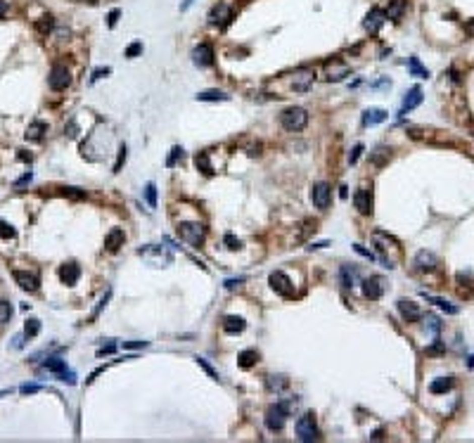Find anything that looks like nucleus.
<instances>
[{
  "mask_svg": "<svg viewBox=\"0 0 474 443\" xmlns=\"http://www.w3.org/2000/svg\"><path fill=\"white\" fill-rule=\"evenodd\" d=\"M280 124H282L285 131L299 133V131L306 128V124H308V112H306L303 107H287L280 114Z\"/></svg>",
  "mask_w": 474,
  "mask_h": 443,
  "instance_id": "obj_1",
  "label": "nucleus"
},
{
  "mask_svg": "<svg viewBox=\"0 0 474 443\" xmlns=\"http://www.w3.org/2000/svg\"><path fill=\"white\" fill-rule=\"evenodd\" d=\"M138 256L145 258L152 268H164V265H171L173 263V254L169 249L164 247H156V244H147V247H140L138 249Z\"/></svg>",
  "mask_w": 474,
  "mask_h": 443,
  "instance_id": "obj_2",
  "label": "nucleus"
},
{
  "mask_svg": "<svg viewBox=\"0 0 474 443\" xmlns=\"http://www.w3.org/2000/svg\"><path fill=\"white\" fill-rule=\"evenodd\" d=\"M40 372L55 374V379L64 381V384H71V386L76 384V374L67 367V363H64L62 358H47L45 363H43V370H40Z\"/></svg>",
  "mask_w": 474,
  "mask_h": 443,
  "instance_id": "obj_3",
  "label": "nucleus"
},
{
  "mask_svg": "<svg viewBox=\"0 0 474 443\" xmlns=\"http://www.w3.org/2000/svg\"><path fill=\"white\" fill-rule=\"evenodd\" d=\"M294 429H296V438H299V441H303V443H311V441H318V438H320L318 424H315V417H313L311 412L301 415V417L296 420Z\"/></svg>",
  "mask_w": 474,
  "mask_h": 443,
  "instance_id": "obj_4",
  "label": "nucleus"
},
{
  "mask_svg": "<svg viewBox=\"0 0 474 443\" xmlns=\"http://www.w3.org/2000/svg\"><path fill=\"white\" fill-rule=\"evenodd\" d=\"M178 237L183 242H187L190 247H202L204 237H206V228H204L202 223H180Z\"/></svg>",
  "mask_w": 474,
  "mask_h": 443,
  "instance_id": "obj_5",
  "label": "nucleus"
},
{
  "mask_svg": "<svg viewBox=\"0 0 474 443\" xmlns=\"http://www.w3.org/2000/svg\"><path fill=\"white\" fill-rule=\"evenodd\" d=\"M289 408H292V403H275V405H271V408H268V412H266V427L271 429V431H282L285 422H287Z\"/></svg>",
  "mask_w": 474,
  "mask_h": 443,
  "instance_id": "obj_6",
  "label": "nucleus"
},
{
  "mask_svg": "<svg viewBox=\"0 0 474 443\" xmlns=\"http://www.w3.org/2000/svg\"><path fill=\"white\" fill-rule=\"evenodd\" d=\"M69 83H71L69 69L64 64H52L50 76H47V86L52 88V90H64V88H69Z\"/></svg>",
  "mask_w": 474,
  "mask_h": 443,
  "instance_id": "obj_7",
  "label": "nucleus"
},
{
  "mask_svg": "<svg viewBox=\"0 0 474 443\" xmlns=\"http://www.w3.org/2000/svg\"><path fill=\"white\" fill-rule=\"evenodd\" d=\"M268 282H271V287L278 292L280 296H292L294 294V285H292V280H289V275H285L282 270H273L271 278H268Z\"/></svg>",
  "mask_w": 474,
  "mask_h": 443,
  "instance_id": "obj_8",
  "label": "nucleus"
},
{
  "mask_svg": "<svg viewBox=\"0 0 474 443\" xmlns=\"http://www.w3.org/2000/svg\"><path fill=\"white\" fill-rule=\"evenodd\" d=\"M313 81H315V71L313 69H299L292 74V88H294V93H306V90H311Z\"/></svg>",
  "mask_w": 474,
  "mask_h": 443,
  "instance_id": "obj_9",
  "label": "nucleus"
},
{
  "mask_svg": "<svg viewBox=\"0 0 474 443\" xmlns=\"http://www.w3.org/2000/svg\"><path fill=\"white\" fill-rule=\"evenodd\" d=\"M330 199H332V187L327 183H315L311 190V202L315 209H327L330 206Z\"/></svg>",
  "mask_w": 474,
  "mask_h": 443,
  "instance_id": "obj_10",
  "label": "nucleus"
},
{
  "mask_svg": "<svg viewBox=\"0 0 474 443\" xmlns=\"http://www.w3.org/2000/svg\"><path fill=\"white\" fill-rule=\"evenodd\" d=\"M12 275H15V282L24 289V292H29V294H36V292H38L40 280H38V275H36V272H29V270H15Z\"/></svg>",
  "mask_w": 474,
  "mask_h": 443,
  "instance_id": "obj_11",
  "label": "nucleus"
},
{
  "mask_svg": "<svg viewBox=\"0 0 474 443\" xmlns=\"http://www.w3.org/2000/svg\"><path fill=\"white\" fill-rule=\"evenodd\" d=\"M349 74H351V67L346 62H342V60H332V62L325 64V78L327 81H332V83L346 78Z\"/></svg>",
  "mask_w": 474,
  "mask_h": 443,
  "instance_id": "obj_12",
  "label": "nucleus"
},
{
  "mask_svg": "<svg viewBox=\"0 0 474 443\" xmlns=\"http://www.w3.org/2000/svg\"><path fill=\"white\" fill-rule=\"evenodd\" d=\"M353 206H356L358 213H363V216L373 213V190H367V187L356 190V195H353Z\"/></svg>",
  "mask_w": 474,
  "mask_h": 443,
  "instance_id": "obj_13",
  "label": "nucleus"
},
{
  "mask_svg": "<svg viewBox=\"0 0 474 443\" xmlns=\"http://www.w3.org/2000/svg\"><path fill=\"white\" fill-rule=\"evenodd\" d=\"M192 62L197 64V67H211L214 64V47L209 45V43H199V45L192 50Z\"/></svg>",
  "mask_w": 474,
  "mask_h": 443,
  "instance_id": "obj_14",
  "label": "nucleus"
},
{
  "mask_svg": "<svg viewBox=\"0 0 474 443\" xmlns=\"http://www.w3.org/2000/svg\"><path fill=\"white\" fill-rule=\"evenodd\" d=\"M233 19V10L228 8L226 3H218V5H214L209 12V24H214V26H223V24H228Z\"/></svg>",
  "mask_w": 474,
  "mask_h": 443,
  "instance_id": "obj_15",
  "label": "nucleus"
},
{
  "mask_svg": "<svg viewBox=\"0 0 474 443\" xmlns=\"http://www.w3.org/2000/svg\"><path fill=\"white\" fill-rule=\"evenodd\" d=\"M422 100H425V95H422V88H420V86L410 88V90L405 93V97H403V107H401V114H398V117H403V114L412 112L415 107H420Z\"/></svg>",
  "mask_w": 474,
  "mask_h": 443,
  "instance_id": "obj_16",
  "label": "nucleus"
},
{
  "mask_svg": "<svg viewBox=\"0 0 474 443\" xmlns=\"http://www.w3.org/2000/svg\"><path fill=\"white\" fill-rule=\"evenodd\" d=\"M384 19H387V15H384L380 8H373V10H370V12L365 15V22H363V26H365L367 33H377V31L382 29Z\"/></svg>",
  "mask_w": 474,
  "mask_h": 443,
  "instance_id": "obj_17",
  "label": "nucleus"
},
{
  "mask_svg": "<svg viewBox=\"0 0 474 443\" xmlns=\"http://www.w3.org/2000/svg\"><path fill=\"white\" fill-rule=\"evenodd\" d=\"M78 278H81V268H78V263H74V261H69V263H64L62 268H60V280H62L67 287H74L78 282Z\"/></svg>",
  "mask_w": 474,
  "mask_h": 443,
  "instance_id": "obj_18",
  "label": "nucleus"
},
{
  "mask_svg": "<svg viewBox=\"0 0 474 443\" xmlns=\"http://www.w3.org/2000/svg\"><path fill=\"white\" fill-rule=\"evenodd\" d=\"M389 119V114L384 112V109H380V107H370V109H365L363 112V117H360V124L365 126H377V124H384Z\"/></svg>",
  "mask_w": 474,
  "mask_h": 443,
  "instance_id": "obj_19",
  "label": "nucleus"
},
{
  "mask_svg": "<svg viewBox=\"0 0 474 443\" xmlns=\"http://www.w3.org/2000/svg\"><path fill=\"white\" fill-rule=\"evenodd\" d=\"M382 292H384V285H382L380 278H367V280H363V294H365V299L377 301L382 296Z\"/></svg>",
  "mask_w": 474,
  "mask_h": 443,
  "instance_id": "obj_20",
  "label": "nucleus"
},
{
  "mask_svg": "<svg viewBox=\"0 0 474 443\" xmlns=\"http://www.w3.org/2000/svg\"><path fill=\"white\" fill-rule=\"evenodd\" d=\"M398 311H401V315H403L408 322H417V320L422 318V311L412 301H408V299H401V301H398Z\"/></svg>",
  "mask_w": 474,
  "mask_h": 443,
  "instance_id": "obj_21",
  "label": "nucleus"
},
{
  "mask_svg": "<svg viewBox=\"0 0 474 443\" xmlns=\"http://www.w3.org/2000/svg\"><path fill=\"white\" fill-rule=\"evenodd\" d=\"M124 242H126L124 230L121 228H112L107 233V237H104V249L107 251H117L119 247H124Z\"/></svg>",
  "mask_w": 474,
  "mask_h": 443,
  "instance_id": "obj_22",
  "label": "nucleus"
},
{
  "mask_svg": "<svg viewBox=\"0 0 474 443\" xmlns=\"http://www.w3.org/2000/svg\"><path fill=\"white\" fill-rule=\"evenodd\" d=\"M45 133H47V124H45V121H33V124H29V128H26V133H24V138H26V140H31V142H40Z\"/></svg>",
  "mask_w": 474,
  "mask_h": 443,
  "instance_id": "obj_23",
  "label": "nucleus"
},
{
  "mask_svg": "<svg viewBox=\"0 0 474 443\" xmlns=\"http://www.w3.org/2000/svg\"><path fill=\"white\" fill-rule=\"evenodd\" d=\"M415 268L417 270H434L436 268V256L432 254V251H417V256H415Z\"/></svg>",
  "mask_w": 474,
  "mask_h": 443,
  "instance_id": "obj_24",
  "label": "nucleus"
},
{
  "mask_svg": "<svg viewBox=\"0 0 474 443\" xmlns=\"http://www.w3.org/2000/svg\"><path fill=\"white\" fill-rule=\"evenodd\" d=\"M244 327H247V322L240 315H226L223 318V329L228 335H240V332H244Z\"/></svg>",
  "mask_w": 474,
  "mask_h": 443,
  "instance_id": "obj_25",
  "label": "nucleus"
},
{
  "mask_svg": "<svg viewBox=\"0 0 474 443\" xmlns=\"http://www.w3.org/2000/svg\"><path fill=\"white\" fill-rule=\"evenodd\" d=\"M422 296H425V299H427L429 303H436V306H439L441 311H446V313H448V315H455V313H460V308H458V306H455V303H451V301H446V299H439V296H432V294H427V292H425V294H422Z\"/></svg>",
  "mask_w": 474,
  "mask_h": 443,
  "instance_id": "obj_26",
  "label": "nucleus"
},
{
  "mask_svg": "<svg viewBox=\"0 0 474 443\" xmlns=\"http://www.w3.org/2000/svg\"><path fill=\"white\" fill-rule=\"evenodd\" d=\"M403 12H405V0H391L384 15H387V19H391V22H398V19L403 17Z\"/></svg>",
  "mask_w": 474,
  "mask_h": 443,
  "instance_id": "obj_27",
  "label": "nucleus"
},
{
  "mask_svg": "<svg viewBox=\"0 0 474 443\" xmlns=\"http://www.w3.org/2000/svg\"><path fill=\"white\" fill-rule=\"evenodd\" d=\"M197 100L199 102H226V100H230V95L223 93V90H202V93H197Z\"/></svg>",
  "mask_w": 474,
  "mask_h": 443,
  "instance_id": "obj_28",
  "label": "nucleus"
},
{
  "mask_svg": "<svg viewBox=\"0 0 474 443\" xmlns=\"http://www.w3.org/2000/svg\"><path fill=\"white\" fill-rule=\"evenodd\" d=\"M356 278H358V270L356 268H351V265H342V270H339V282H342V287H353L356 285Z\"/></svg>",
  "mask_w": 474,
  "mask_h": 443,
  "instance_id": "obj_29",
  "label": "nucleus"
},
{
  "mask_svg": "<svg viewBox=\"0 0 474 443\" xmlns=\"http://www.w3.org/2000/svg\"><path fill=\"white\" fill-rule=\"evenodd\" d=\"M453 389V379L451 377H439V379H434L432 384H429V391L434 394V396H439V394H446V391Z\"/></svg>",
  "mask_w": 474,
  "mask_h": 443,
  "instance_id": "obj_30",
  "label": "nucleus"
},
{
  "mask_svg": "<svg viewBox=\"0 0 474 443\" xmlns=\"http://www.w3.org/2000/svg\"><path fill=\"white\" fill-rule=\"evenodd\" d=\"M258 360V353L254 349H247L242 351L240 356H237V363H240V367H244V370H249V367H254Z\"/></svg>",
  "mask_w": 474,
  "mask_h": 443,
  "instance_id": "obj_31",
  "label": "nucleus"
},
{
  "mask_svg": "<svg viewBox=\"0 0 474 443\" xmlns=\"http://www.w3.org/2000/svg\"><path fill=\"white\" fill-rule=\"evenodd\" d=\"M194 163H197V169L202 173H206V176L214 173V166H211V161H209V152H197V154H194Z\"/></svg>",
  "mask_w": 474,
  "mask_h": 443,
  "instance_id": "obj_32",
  "label": "nucleus"
},
{
  "mask_svg": "<svg viewBox=\"0 0 474 443\" xmlns=\"http://www.w3.org/2000/svg\"><path fill=\"white\" fill-rule=\"evenodd\" d=\"M408 71H410L412 76H420V78H429V69H425L420 64V60L417 57H410L408 60Z\"/></svg>",
  "mask_w": 474,
  "mask_h": 443,
  "instance_id": "obj_33",
  "label": "nucleus"
},
{
  "mask_svg": "<svg viewBox=\"0 0 474 443\" xmlns=\"http://www.w3.org/2000/svg\"><path fill=\"white\" fill-rule=\"evenodd\" d=\"M38 332H40V320H36V318L26 320V325H24V337L33 339V337H38Z\"/></svg>",
  "mask_w": 474,
  "mask_h": 443,
  "instance_id": "obj_34",
  "label": "nucleus"
},
{
  "mask_svg": "<svg viewBox=\"0 0 474 443\" xmlns=\"http://www.w3.org/2000/svg\"><path fill=\"white\" fill-rule=\"evenodd\" d=\"M52 26H55V19L50 15H45V17H40L38 22H36V31L38 33H50L52 31Z\"/></svg>",
  "mask_w": 474,
  "mask_h": 443,
  "instance_id": "obj_35",
  "label": "nucleus"
},
{
  "mask_svg": "<svg viewBox=\"0 0 474 443\" xmlns=\"http://www.w3.org/2000/svg\"><path fill=\"white\" fill-rule=\"evenodd\" d=\"M0 237L3 240H15L17 237V230L10 226L8 220H3V218H0Z\"/></svg>",
  "mask_w": 474,
  "mask_h": 443,
  "instance_id": "obj_36",
  "label": "nucleus"
},
{
  "mask_svg": "<svg viewBox=\"0 0 474 443\" xmlns=\"http://www.w3.org/2000/svg\"><path fill=\"white\" fill-rule=\"evenodd\" d=\"M285 386H287V379H285L282 374H278V377H271V379H268V389H271V391H282Z\"/></svg>",
  "mask_w": 474,
  "mask_h": 443,
  "instance_id": "obj_37",
  "label": "nucleus"
},
{
  "mask_svg": "<svg viewBox=\"0 0 474 443\" xmlns=\"http://www.w3.org/2000/svg\"><path fill=\"white\" fill-rule=\"evenodd\" d=\"M10 318H12V306L8 301H0V325L10 322Z\"/></svg>",
  "mask_w": 474,
  "mask_h": 443,
  "instance_id": "obj_38",
  "label": "nucleus"
},
{
  "mask_svg": "<svg viewBox=\"0 0 474 443\" xmlns=\"http://www.w3.org/2000/svg\"><path fill=\"white\" fill-rule=\"evenodd\" d=\"M145 199H147V204L154 209L156 206V187L154 183H147V187H145Z\"/></svg>",
  "mask_w": 474,
  "mask_h": 443,
  "instance_id": "obj_39",
  "label": "nucleus"
},
{
  "mask_svg": "<svg viewBox=\"0 0 474 443\" xmlns=\"http://www.w3.org/2000/svg\"><path fill=\"white\" fill-rule=\"evenodd\" d=\"M194 360H197V363H199V367H204V372L209 374L211 379H221V377H218V374H216V370H214V367H211L209 363H206V360H204V358H199V356H197V358H194Z\"/></svg>",
  "mask_w": 474,
  "mask_h": 443,
  "instance_id": "obj_40",
  "label": "nucleus"
},
{
  "mask_svg": "<svg viewBox=\"0 0 474 443\" xmlns=\"http://www.w3.org/2000/svg\"><path fill=\"white\" fill-rule=\"evenodd\" d=\"M223 244H226L228 249H233V251H235V249H240V247H242V242L237 240L235 235H230V233H226V237H223Z\"/></svg>",
  "mask_w": 474,
  "mask_h": 443,
  "instance_id": "obj_41",
  "label": "nucleus"
},
{
  "mask_svg": "<svg viewBox=\"0 0 474 443\" xmlns=\"http://www.w3.org/2000/svg\"><path fill=\"white\" fill-rule=\"evenodd\" d=\"M64 195L71 197V199H83V197H86V190H78V187H64Z\"/></svg>",
  "mask_w": 474,
  "mask_h": 443,
  "instance_id": "obj_42",
  "label": "nucleus"
},
{
  "mask_svg": "<svg viewBox=\"0 0 474 443\" xmlns=\"http://www.w3.org/2000/svg\"><path fill=\"white\" fill-rule=\"evenodd\" d=\"M140 52H142V43H131V45L126 47V57H128V60L138 57Z\"/></svg>",
  "mask_w": 474,
  "mask_h": 443,
  "instance_id": "obj_43",
  "label": "nucleus"
},
{
  "mask_svg": "<svg viewBox=\"0 0 474 443\" xmlns=\"http://www.w3.org/2000/svg\"><path fill=\"white\" fill-rule=\"evenodd\" d=\"M178 159H183V147H173L171 149V156H169V161H166V166H176V161Z\"/></svg>",
  "mask_w": 474,
  "mask_h": 443,
  "instance_id": "obj_44",
  "label": "nucleus"
},
{
  "mask_svg": "<svg viewBox=\"0 0 474 443\" xmlns=\"http://www.w3.org/2000/svg\"><path fill=\"white\" fill-rule=\"evenodd\" d=\"M19 391H22L24 396H29V394H38L40 386H38V384H22V386H19Z\"/></svg>",
  "mask_w": 474,
  "mask_h": 443,
  "instance_id": "obj_45",
  "label": "nucleus"
},
{
  "mask_svg": "<svg viewBox=\"0 0 474 443\" xmlns=\"http://www.w3.org/2000/svg\"><path fill=\"white\" fill-rule=\"evenodd\" d=\"M124 163H126V145L119 149V159H117V163H114V173L121 171V166H124Z\"/></svg>",
  "mask_w": 474,
  "mask_h": 443,
  "instance_id": "obj_46",
  "label": "nucleus"
},
{
  "mask_svg": "<svg viewBox=\"0 0 474 443\" xmlns=\"http://www.w3.org/2000/svg\"><path fill=\"white\" fill-rule=\"evenodd\" d=\"M109 74H112V69H109V67H104V69H95V71H93V76H90V83H95V81H100L102 76H109Z\"/></svg>",
  "mask_w": 474,
  "mask_h": 443,
  "instance_id": "obj_47",
  "label": "nucleus"
},
{
  "mask_svg": "<svg viewBox=\"0 0 474 443\" xmlns=\"http://www.w3.org/2000/svg\"><path fill=\"white\" fill-rule=\"evenodd\" d=\"M353 249H356V251H358V254H360L363 258H367V261H375V254H373V251H367L363 244H353Z\"/></svg>",
  "mask_w": 474,
  "mask_h": 443,
  "instance_id": "obj_48",
  "label": "nucleus"
},
{
  "mask_svg": "<svg viewBox=\"0 0 474 443\" xmlns=\"http://www.w3.org/2000/svg\"><path fill=\"white\" fill-rule=\"evenodd\" d=\"M360 154H363V145H356V147L351 149V154H349V163H356L358 159H360Z\"/></svg>",
  "mask_w": 474,
  "mask_h": 443,
  "instance_id": "obj_49",
  "label": "nucleus"
},
{
  "mask_svg": "<svg viewBox=\"0 0 474 443\" xmlns=\"http://www.w3.org/2000/svg\"><path fill=\"white\" fill-rule=\"evenodd\" d=\"M427 327L436 335V332L441 329V322H439V318H434V315H427Z\"/></svg>",
  "mask_w": 474,
  "mask_h": 443,
  "instance_id": "obj_50",
  "label": "nucleus"
},
{
  "mask_svg": "<svg viewBox=\"0 0 474 443\" xmlns=\"http://www.w3.org/2000/svg\"><path fill=\"white\" fill-rule=\"evenodd\" d=\"M242 282H244V278H230V280L223 282V287H226V289H235V287H240Z\"/></svg>",
  "mask_w": 474,
  "mask_h": 443,
  "instance_id": "obj_51",
  "label": "nucleus"
},
{
  "mask_svg": "<svg viewBox=\"0 0 474 443\" xmlns=\"http://www.w3.org/2000/svg\"><path fill=\"white\" fill-rule=\"evenodd\" d=\"M31 180H33V176H31V173H24L22 178H19V180H17V183H15V187H17V190H19V187L29 185V183H31Z\"/></svg>",
  "mask_w": 474,
  "mask_h": 443,
  "instance_id": "obj_52",
  "label": "nucleus"
},
{
  "mask_svg": "<svg viewBox=\"0 0 474 443\" xmlns=\"http://www.w3.org/2000/svg\"><path fill=\"white\" fill-rule=\"evenodd\" d=\"M149 346V342H124V349H145Z\"/></svg>",
  "mask_w": 474,
  "mask_h": 443,
  "instance_id": "obj_53",
  "label": "nucleus"
},
{
  "mask_svg": "<svg viewBox=\"0 0 474 443\" xmlns=\"http://www.w3.org/2000/svg\"><path fill=\"white\" fill-rule=\"evenodd\" d=\"M114 351H117V344H107V346H102V349L100 351H97V356H109V353H114Z\"/></svg>",
  "mask_w": 474,
  "mask_h": 443,
  "instance_id": "obj_54",
  "label": "nucleus"
},
{
  "mask_svg": "<svg viewBox=\"0 0 474 443\" xmlns=\"http://www.w3.org/2000/svg\"><path fill=\"white\" fill-rule=\"evenodd\" d=\"M119 15H121V10H112V12H109V17H107V24H109V26H114V24L119 22Z\"/></svg>",
  "mask_w": 474,
  "mask_h": 443,
  "instance_id": "obj_55",
  "label": "nucleus"
},
{
  "mask_svg": "<svg viewBox=\"0 0 474 443\" xmlns=\"http://www.w3.org/2000/svg\"><path fill=\"white\" fill-rule=\"evenodd\" d=\"M67 135H69V138H76L78 135V128H76L74 121H69V126H67Z\"/></svg>",
  "mask_w": 474,
  "mask_h": 443,
  "instance_id": "obj_56",
  "label": "nucleus"
},
{
  "mask_svg": "<svg viewBox=\"0 0 474 443\" xmlns=\"http://www.w3.org/2000/svg\"><path fill=\"white\" fill-rule=\"evenodd\" d=\"M441 351H443V344L436 342L434 346H429V349H427V353H441Z\"/></svg>",
  "mask_w": 474,
  "mask_h": 443,
  "instance_id": "obj_57",
  "label": "nucleus"
},
{
  "mask_svg": "<svg viewBox=\"0 0 474 443\" xmlns=\"http://www.w3.org/2000/svg\"><path fill=\"white\" fill-rule=\"evenodd\" d=\"M465 33H467V36H474V19L465 22Z\"/></svg>",
  "mask_w": 474,
  "mask_h": 443,
  "instance_id": "obj_58",
  "label": "nucleus"
},
{
  "mask_svg": "<svg viewBox=\"0 0 474 443\" xmlns=\"http://www.w3.org/2000/svg\"><path fill=\"white\" fill-rule=\"evenodd\" d=\"M12 346H15V349H22V346H24V335H17V337H15V344H12Z\"/></svg>",
  "mask_w": 474,
  "mask_h": 443,
  "instance_id": "obj_59",
  "label": "nucleus"
},
{
  "mask_svg": "<svg viewBox=\"0 0 474 443\" xmlns=\"http://www.w3.org/2000/svg\"><path fill=\"white\" fill-rule=\"evenodd\" d=\"M5 15H8V3H5V0H0V19H3Z\"/></svg>",
  "mask_w": 474,
  "mask_h": 443,
  "instance_id": "obj_60",
  "label": "nucleus"
},
{
  "mask_svg": "<svg viewBox=\"0 0 474 443\" xmlns=\"http://www.w3.org/2000/svg\"><path fill=\"white\" fill-rule=\"evenodd\" d=\"M323 247H330V242H315V244H311V247H308V249H323Z\"/></svg>",
  "mask_w": 474,
  "mask_h": 443,
  "instance_id": "obj_61",
  "label": "nucleus"
},
{
  "mask_svg": "<svg viewBox=\"0 0 474 443\" xmlns=\"http://www.w3.org/2000/svg\"><path fill=\"white\" fill-rule=\"evenodd\" d=\"M19 159H22V161H31V154H26V152H22V154H19Z\"/></svg>",
  "mask_w": 474,
  "mask_h": 443,
  "instance_id": "obj_62",
  "label": "nucleus"
},
{
  "mask_svg": "<svg viewBox=\"0 0 474 443\" xmlns=\"http://www.w3.org/2000/svg\"><path fill=\"white\" fill-rule=\"evenodd\" d=\"M190 5H192V0H185V3H183V5H180V10H183V12H185V10L190 8Z\"/></svg>",
  "mask_w": 474,
  "mask_h": 443,
  "instance_id": "obj_63",
  "label": "nucleus"
},
{
  "mask_svg": "<svg viewBox=\"0 0 474 443\" xmlns=\"http://www.w3.org/2000/svg\"><path fill=\"white\" fill-rule=\"evenodd\" d=\"M467 365H469V367H474V356L469 358V360H467Z\"/></svg>",
  "mask_w": 474,
  "mask_h": 443,
  "instance_id": "obj_64",
  "label": "nucleus"
}]
</instances>
